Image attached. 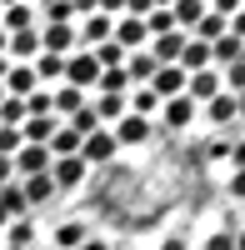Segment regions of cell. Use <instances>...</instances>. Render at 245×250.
<instances>
[{"instance_id":"d6a6232c","label":"cell","mask_w":245,"mask_h":250,"mask_svg":"<svg viewBox=\"0 0 245 250\" xmlns=\"http://www.w3.org/2000/svg\"><path fill=\"white\" fill-rule=\"evenodd\" d=\"M30 115H50V90H35V95H25V120Z\"/></svg>"},{"instance_id":"5bb4252c","label":"cell","mask_w":245,"mask_h":250,"mask_svg":"<svg viewBox=\"0 0 245 250\" xmlns=\"http://www.w3.org/2000/svg\"><path fill=\"white\" fill-rule=\"evenodd\" d=\"M30 215V205H25V195H20V185L10 180V185H0V230H5L10 220H25Z\"/></svg>"},{"instance_id":"f1b7e54d","label":"cell","mask_w":245,"mask_h":250,"mask_svg":"<svg viewBox=\"0 0 245 250\" xmlns=\"http://www.w3.org/2000/svg\"><path fill=\"white\" fill-rule=\"evenodd\" d=\"M0 125H15L20 130V125H25V100H15V95L0 100Z\"/></svg>"},{"instance_id":"1f68e13d","label":"cell","mask_w":245,"mask_h":250,"mask_svg":"<svg viewBox=\"0 0 245 250\" xmlns=\"http://www.w3.org/2000/svg\"><path fill=\"white\" fill-rule=\"evenodd\" d=\"M205 10H210V15H220V20H230V15H240V10H245V0H205Z\"/></svg>"},{"instance_id":"4316f807","label":"cell","mask_w":245,"mask_h":250,"mask_svg":"<svg viewBox=\"0 0 245 250\" xmlns=\"http://www.w3.org/2000/svg\"><path fill=\"white\" fill-rule=\"evenodd\" d=\"M220 35H225V20H220V15H200V25L190 30V40H200V45H210V40H220Z\"/></svg>"},{"instance_id":"277c9868","label":"cell","mask_w":245,"mask_h":250,"mask_svg":"<svg viewBox=\"0 0 245 250\" xmlns=\"http://www.w3.org/2000/svg\"><path fill=\"white\" fill-rule=\"evenodd\" d=\"M115 155H120V145H115V135L105 130V125H100L95 135L80 140V160H85V165H105V160H115Z\"/></svg>"},{"instance_id":"44dd1931","label":"cell","mask_w":245,"mask_h":250,"mask_svg":"<svg viewBox=\"0 0 245 250\" xmlns=\"http://www.w3.org/2000/svg\"><path fill=\"white\" fill-rule=\"evenodd\" d=\"M50 160H70V155H80V135L70 130V125H55V135H50Z\"/></svg>"},{"instance_id":"2e32d148","label":"cell","mask_w":245,"mask_h":250,"mask_svg":"<svg viewBox=\"0 0 245 250\" xmlns=\"http://www.w3.org/2000/svg\"><path fill=\"white\" fill-rule=\"evenodd\" d=\"M0 85H5V95L25 100V95H35V90H40V80H35V70H30V65H10V70H5V80H0Z\"/></svg>"},{"instance_id":"60d3db41","label":"cell","mask_w":245,"mask_h":250,"mask_svg":"<svg viewBox=\"0 0 245 250\" xmlns=\"http://www.w3.org/2000/svg\"><path fill=\"white\" fill-rule=\"evenodd\" d=\"M235 115H240V120H245V95H235Z\"/></svg>"},{"instance_id":"bcb514c9","label":"cell","mask_w":245,"mask_h":250,"mask_svg":"<svg viewBox=\"0 0 245 250\" xmlns=\"http://www.w3.org/2000/svg\"><path fill=\"white\" fill-rule=\"evenodd\" d=\"M0 55H5V30H0Z\"/></svg>"},{"instance_id":"7dc6e473","label":"cell","mask_w":245,"mask_h":250,"mask_svg":"<svg viewBox=\"0 0 245 250\" xmlns=\"http://www.w3.org/2000/svg\"><path fill=\"white\" fill-rule=\"evenodd\" d=\"M35 5H40V10H45V5H50V0H35Z\"/></svg>"},{"instance_id":"ba28073f","label":"cell","mask_w":245,"mask_h":250,"mask_svg":"<svg viewBox=\"0 0 245 250\" xmlns=\"http://www.w3.org/2000/svg\"><path fill=\"white\" fill-rule=\"evenodd\" d=\"M150 90H155V100H175V95H185V70H180V65H160V70L150 75Z\"/></svg>"},{"instance_id":"f907efd6","label":"cell","mask_w":245,"mask_h":250,"mask_svg":"<svg viewBox=\"0 0 245 250\" xmlns=\"http://www.w3.org/2000/svg\"><path fill=\"white\" fill-rule=\"evenodd\" d=\"M240 125H245V120H240Z\"/></svg>"},{"instance_id":"d6986e66","label":"cell","mask_w":245,"mask_h":250,"mask_svg":"<svg viewBox=\"0 0 245 250\" xmlns=\"http://www.w3.org/2000/svg\"><path fill=\"white\" fill-rule=\"evenodd\" d=\"M55 115H30L25 125H20V140H25V145H50V135H55Z\"/></svg>"},{"instance_id":"6da1fadb","label":"cell","mask_w":245,"mask_h":250,"mask_svg":"<svg viewBox=\"0 0 245 250\" xmlns=\"http://www.w3.org/2000/svg\"><path fill=\"white\" fill-rule=\"evenodd\" d=\"M195 115H200V105H195L190 95L160 100V130H165V135H175V130H185V125H195Z\"/></svg>"},{"instance_id":"30bf717a","label":"cell","mask_w":245,"mask_h":250,"mask_svg":"<svg viewBox=\"0 0 245 250\" xmlns=\"http://www.w3.org/2000/svg\"><path fill=\"white\" fill-rule=\"evenodd\" d=\"M85 180V160L70 155V160H50V185L55 190H75V185Z\"/></svg>"},{"instance_id":"ee69618b","label":"cell","mask_w":245,"mask_h":250,"mask_svg":"<svg viewBox=\"0 0 245 250\" xmlns=\"http://www.w3.org/2000/svg\"><path fill=\"white\" fill-rule=\"evenodd\" d=\"M5 70H10V60H5V55H0V80H5Z\"/></svg>"},{"instance_id":"f35d334b","label":"cell","mask_w":245,"mask_h":250,"mask_svg":"<svg viewBox=\"0 0 245 250\" xmlns=\"http://www.w3.org/2000/svg\"><path fill=\"white\" fill-rule=\"evenodd\" d=\"M10 175H15V170H10V160L0 155V185H10Z\"/></svg>"},{"instance_id":"b9f144b4","label":"cell","mask_w":245,"mask_h":250,"mask_svg":"<svg viewBox=\"0 0 245 250\" xmlns=\"http://www.w3.org/2000/svg\"><path fill=\"white\" fill-rule=\"evenodd\" d=\"M150 5H155V10H170V5H175V0H150Z\"/></svg>"},{"instance_id":"e0dca14e","label":"cell","mask_w":245,"mask_h":250,"mask_svg":"<svg viewBox=\"0 0 245 250\" xmlns=\"http://www.w3.org/2000/svg\"><path fill=\"white\" fill-rule=\"evenodd\" d=\"M200 15H205V0H175V5H170V25L190 35L200 25Z\"/></svg>"},{"instance_id":"d4e9b609","label":"cell","mask_w":245,"mask_h":250,"mask_svg":"<svg viewBox=\"0 0 245 250\" xmlns=\"http://www.w3.org/2000/svg\"><path fill=\"white\" fill-rule=\"evenodd\" d=\"M90 110H95V120H100V125H105V120L115 125L120 115H125V95H95V100H90Z\"/></svg>"},{"instance_id":"ffe728a7","label":"cell","mask_w":245,"mask_h":250,"mask_svg":"<svg viewBox=\"0 0 245 250\" xmlns=\"http://www.w3.org/2000/svg\"><path fill=\"white\" fill-rule=\"evenodd\" d=\"M0 30L5 35H15V30H35V5H10V10H0Z\"/></svg>"},{"instance_id":"74e56055","label":"cell","mask_w":245,"mask_h":250,"mask_svg":"<svg viewBox=\"0 0 245 250\" xmlns=\"http://www.w3.org/2000/svg\"><path fill=\"white\" fill-rule=\"evenodd\" d=\"M160 250H190V245H185V235H165V240H160Z\"/></svg>"},{"instance_id":"7c38bea8","label":"cell","mask_w":245,"mask_h":250,"mask_svg":"<svg viewBox=\"0 0 245 250\" xmlns=\"http://www.w3.org/2000/svg\"><path fill=\"white\" fill-rule=\"evenodd\" d=\"M85 240H90V225L85 220H60L55 235H50V250H80Z\"/></svg>"},{"instance_id":"f6af8a7d","label":"cell","mask_w":245,"mask_h":250,"mask_svg":"<svg viewBox=\"0 0 245 250\" xmlns=\"http://www.w3.org/2000/svg\"><path fill=\"white\" fill-rule=\"evenodd\" d=\"M10 5H20V0H0V10H10Z\"/></svg>"},{"instance_id":"f546056e","label":"cell","mask_w":245,"mask_h":250,"mask_svg":"<svg viewBox=\"0 0 245 250\" xmlns=\"http://www.w3.org/2000/svg\"><path fill=\"white\" fill-rule=\"evenodd\" d=\"M170 30H175V25H170V10H150V15H145V35H150V40H155V35H170Z\"/></svg>"},{"instance_id":"484cf974","label":"cell","mask_w":245,"mask_h":250,"mask_svg":"<svg viewBox=\"0 0 245 250\" xmlns=\"http://www.w3.org/2000/svg\"><path fill=\"white\" fill-rule=\"evenodd\" d=\"M95 90H100V95H125V90H130V75H125V65H120V70H100Z\"/></svg>"},{"instance_id":"8fae6325","label":"cell","mask_w":245,"mask_h":250,"mask_svg":"<svg viewBox=\"0 0 245 250\" xmlns=\"http://www.w3.org/2000/svg\"><path fill=\"white\" fill-rule=\"evenodd\" d=\"M200 115H205L215 130H230V125H240V115H235V95H225V90H220L210 105H200Z\"/></svg>"},{"instance_id":"52a82bcc","label":"cell","mask_w":245,"mask_h":250,"mask_svg":"<svg viewBox=\"0 0 245 250\" xmlns=\"http://www.w3.org/2000/svg\"><path fill=\"white\" fill-rule=\"evenodd\" d=\"M185 40H190L185 30H170V35H155L145 50H150V60H155V65H175V60H180V50H185Z\"/></svg>"},{"instance_id":"836d02e7","label":"cell","mask_w":245,"mask_h":250,"mask_svg":"<svg viewBox=\"0 0 245 250\" xmlns=\"http://www.w3.org/2000/svg\"><path fill=\"white\" fill-rule=\"evenodd\" d=\"M230 145H235V140H225V135H215V140L205 145V155H210V160H225V155H230Z\"/></svg>"},{"instance_id":"c3c4849f","label":"cell","mask_w":245,"mask_h":250,"mask_svg":"<svg viewBox=\"0 0 245 250\" xmlns=\"http://www.w3.org/2000/svg\"><path fill=\"white\" fill-rule=\"evenodd\" d=\"M0 100H5V85H0Z\"/></svg>"},{"instance_id":"4fadbf2b","label":"cell","mask_w":245,"mask_h":250,"mask_svg":"<svg viewBox=\"0 0 245 250\" xmlns=\"http://www.w3.org/2000/svg\"><path fill=\"white\" fill-rule=\"evenodd\" d=\"M15 55V65H30V60L40 55V35L35 30H15V35H5V60Z\"/></svg>"},{"instance_id":"e575fe53","label":"cell","mask_w":245,"mask_h":250,"mask_svg":"<svg viewBox=\"0 0 245 250\" xmlns=\"http://www.w3.org/2000/svg\"><path fill=\"white\" fill-rule=\"evenodd\" d=\"M225 190H230V200H240V205H245V170H235V175H230Z\"/></svg>"},{"instance_id":"4dcf8cb0","label":"cell","mask_w":245,"mask_h":250,"mask_svg":"<svg viewBox=\"0 0 245 250\" xmlns=\"http://www.w3.org/2000/svg\"><path fill=\"white\" fill-rule=\"evenodd\" d=\"M200 250H235V230H230V225H220V230H210Z\"/></svg>"},{"instance_id":"ab89813d","label":"cell","mask_w":245,"mask_h":250,"mask_svg":"<svg viewBox=\"0 0 245 250\" xmlns=\"http://www.w3.org/2000/svg\"><path fill=\"white\" fill-rule=\"evenodd\" d=\"M80 250H110V245H105V240H95V235H90V240H85V245H80Z\"/></svg>"},{"instance_id":"83f0119b","label":"cell","mask_w":245,"mask_h":250,"mask_svg":"<svg viewBox=\"0 0 245 250\" xmlns=\"http://www.w3.org/2000/svg\"><path fill=\"white\" fill-rule=\"evenodd\" d=\"M90 55H95V65H100V70H120V65H125V50H120L115 40H105V45H95Z\"/></svg>"},{"instance_id":"ac0fdd59","label":"cell","mask_w":245,"mask_h":250,"mask_svg":"<svg viewBox=\"0 0 245 250\" xmlns=\"http://www.w3.org/2000/svg\"><path fill=\"white\" fill-rule=\"evenodd\" d=\"M20 195H25V205H30V210H35V205H50V200H55L50 170H45V175H30V180H20Z\"/></svg>"},{"instance_id":"3957f363","label":"cell","mask_w":245,"mask_h":250,"mask_svg":"<svg viewBox=\"0 0 245 250\" xmlns=\"http://www.w3.org/2000/svg\"><path fill=\"white\" fill-rule=\"evenodd\" d=\"M115 145L125 150V145H145V140H155V120H140V115H120L115 120Z\"/></svg>"},{"instance_id":"7a4b0ae2","label":"cell","mask_w":245,"mask_h":250,"mask_svg":"<svg viewBox=\"0 0 245 250\" xmlns=\"http://www.w3.org/2000/svg\"><path fill=\"white\" fill-rule=\"evenodd\" d=\"M95 80H100V65H95V55H90V50L65 55V80H60V85H75V90H85V95H90Z\"/></svg>"},{"instance_id":"9c48e42d","label":"cell","mask_w":245,"mask_h":250,"mask_svg":"<svg viewBox=\"0 0 245 250\" xmlns=\"http://www.w3.org/2000/svg\"><path fill=\"white\" fill-rule=\"evenodd\" d=\"M185 95L195 100V105H210V100L220 95V70H195V75H185Z\"/></svg>"},{"instance_id":"d590c367","label":"cell","mask_w":245,"mask_h":250,"mask_svg":"<svg viewBox=\"0 0 245 250\" xmlns=\"http://www.w3.org/2000/svg\"><path fill=\"white\" fill-rule=\"evenodd\" d=\"M225 30H230V35H235V40H240V45H245V10H240V15H230V20H225Z\"/></svg>"},{"instance_id":"8d00e7d4","label":"cell","mask_w":245,"mask_h":250,"mask_svg":"<svg viewBox=\"0 0 245 250\" xmlns=\"http://www.w3.org/2000/svg\"><path fill=\"white\" fill-rule=\"evenodd\" d=\"M225 160L235 165V170H245V140H235V145H230V155H225Z\"/></svg>"},{"instance_id":"5b68a950","label":"cell","mask_w":245,"mask_h":250,"mask_svg":"<svg viewBox=\"0 0 245 250\" xmlns=\"http://www.w3.org/2000/svg\"><path fill=\"white\" fill-rule=\"evenodd\" d=\"M10 170H20V175H45L50 170V150H45V145H20V150L10 155Z\"/></svg>"},{"instance_id":"7bdbcfd3","label":"cell","mask_w":245,"mask_h":250,"mask_svg":"<svg viewBox=\"0 0 245 250\" xmlns=\"http://www.w3.org/2000/svg\"><path fill=\"white\" fill-rule=\"evenodd\" d=\"M235 250H245V230H235Z\"/></svg>"},{"instance_id":"603a6c76","label":"cell","mask_w":245,"mask_h":250,"mask_svg":"<svg viewBox=\"0 0 245 250\" xmlns=\"http://www.w3.org/2000/svg\"><path fill=\"white\" fill-rule=\"evenodd\" d=\"M160 65L150 60V50H135V55H125V75H130V85H150V75H155Z\"/></svg>"},{"instance_id":"cb8c5ba5","label":"cell","mask_w":245,"mask_h":250,"mask_svg":"<svg viewBox=\"0 0 245 250\" xmlns=\"http://www.w3.org/2000/svg\"><path fill=\"white\" fill-rule=\"evenodd\" d=\"M5 245H10V250H30V245H35V220H30V215H25V220H10V225H5Z\"/></svg>"},{"instance_id":"816d5d0a","label":"cell","mask_w":245,"mask_h":250,"mask_svg":"<svg viewBox=\"0 0 245 250\" xmlns=\"http://www.w3.org/2000/svg\"><path fill=\"white\" fill-rule=\"evenodd\" d=\"M45 250H50V245H45Z\"/></svg>"},{"instance_id":"8992f818","label":"cell","mask_w":245,"mask_h":250,"mask_svg":"<svg viewBox=\"0 0 245 250\" xmlns=\"http://www.w3.org/2000/svg\"><path fill=\"white\" fill-rule=\"evenodd\" d=\"M40 35V50L45 55H75V25H45V30H35Z\"/></svg>"},{"instance_id":"681fc988","label":"cell","mask_w":245,"mask_h":250,"mask_svg":"<svg viewBox=\"0 0 245 250\" xmlns=\"http://www.w3.org/2000/svg\"><path fill=\"white\" fill-rule=\"evenodd\" d=\"M240 220H245V205H240Z\"/></svg>"},{"instance_id":"7402d4cb","label":"cell","mask_w":245,"mask_h":250,"mask_svg":"<svg viewBox=\"0 0 245 250\" xmlns=\"http://www.w3.org/2000/svg\"><path fill=\"white\" fill-rule=\"evenodd\" d=\"M185 75H195V70H210V45H200V40H185V50H180V60H175Z\"/></svg>"},{"instance_id":"9a60e30c","label":"cell","mask_w":245,"mask_h":250,"mask_svg":"<svg viewBox=\"0 0 245 250\" xmlns=\"http://www.w3.org/2000/svg\"><path fill=\"white\" fill-rule=\"evenodd\" d=\"M85 100H90L85 90H75V85H55V90H50V115H65V120H70L75 110H85Z\"/></svg>"}]
</instances>
